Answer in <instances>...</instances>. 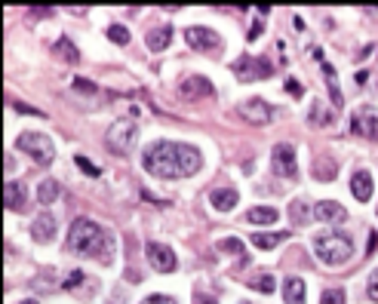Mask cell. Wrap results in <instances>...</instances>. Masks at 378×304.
Segmentation results:
<instances>
[{
    "label": "cell",
    "mask_w": 378,
    "mask_h": 304,
    "mask_svg": "<svg viewBox=\"0 0 378 304\" xmlns=\"http://www.w3.org/2000/svg\"><path fill=\"white\" fill-rule=\"evenodd\" d=\"M249 240L255 249H277L283 240H289V234L286 230H274V234H252Z\"/></svg>",
    "instance_id": "cell-20"
},
{
    "label": "cell",
    "mask_w": 378,
    "mask_h": 304,
    "mask_svg": "<svg viewBox=\"0 0 378 304\" xmlns=\"http://www.w3.org/2000/svg\"><path fill=\"white\" fill-rule=\"evenodd\" d=\"M271 163H274V173L280 178H295L298 166H295V151L293 144H274V151H271Z\"/></svg>",
    "instance_id": "cell-9"
},
{
    "label": "cell",
    "mask_w": 378,
    "mask_h": 304,
    "mask_svg": "<svg viewBox=\"0 0 378 304\" xmlns=\"http://www.w3.org/2000/svg\"><path fill=\"white\" fill-rule=\"evenodd\" d=\"M56 197H59V182L56 178H43L41 188H37V200H41L43 206H50V203H56Z\"/></svg>",
    "instance_id": "cell-23"
},
{
    "label": "cell",
    "mask_w": 378,
    "mask_h": 304,
    "mask_svg": "<svg viewBox=\"0 0 378 304\" xmlns=\"http://www.w3.org/2000/svg\"><path fill=\"white\" fill-rule=\"evenodd\" d=\"M31 237H34L37 243H50L52 237H56V218L52 215H37L34 224H31Z\"/></svg>",
    "instance_id": "cell-15"
},
{
    "label": "cell",
    "mask_w": 378,
    "mask_h": 304,
    "mask_svg": "<svg viewBox=\"0 0 378 304\" xmlns=\"http://www.w3.org/2000/svg\"><path fill=\"white\" fill-rule=\"evenodd\" d=\"M16 148L25 151V154L34 163H41V166H50V163L56 160V144H52V138L43 135V132H19Z\"/></svg>",
    "instance_id": "cell-4"
},
{
    "label": "cell",
    "mask_w": 378,
    "mask_h": 304,
    "mask_svg": "<svg viewBox=\"0 0 378 304\" xmlns=\"http://www.w3.org/2000/svg\"><path fill=\"white\" fill-rule=\"evenodd\" d=\"M77 283H83V274H81V270H74V274H71L68 280H65V286H62V289H74Z\"/></svg>",
    "instance_id": "cell-36"
},
{
    "label": "cell",
    "mask_w": 378,
    "mask_h": 304,
    "mask_svg": "<svg viewBox=\"0 0 378 304\" xmlns=\"http://www.w3.org/2000/svg\"><path fill=\"white\" fill-rule=\"evenodd\" d=\"M237 200H240V194H237V191H231V188H216L209 194V203L218 209V213H231V209L237 206Z\"/></svg>",
    "instance_id": "cell-16"
},
{
    "label": "cell",
    "mask_w": 378,
    "mask_h": 304,
    "mask_svg": "<svg viewBox=\"0 0 378 304\" xmlns=\"http://www.w3.org/2000/svg\"><path fill=\"white\" fill-rule=\"evenodd\" d=\"M286 92H289L293 98H302V96H304V87H302L298 80H293V77H289V80H286Z\"/></svg>",
    "instance_id": "cell-33"
},
{
    "label": "cell",
    "mask_w": 378,
    "mask_h": 304,
    "mask_svg": "<svg viewBox=\"0 0 378 304\" xmlns=\"http://www.w3.org/2000/svg\"><path fill=\"white\" fill-rule=\"evenodd\" d=\"M169 41H172V28L169 25H163V28H157V31H151L148 34V50L151 52H163L169 46Z\"/></svg>",
    "instance_id": "cell-22"
},
{
    "label": "cell",
    "mask_w": 378,
    "mask_h": 304,
    "mask_svg": "<svg viewBox=\"0 0 378 304\" xmlns=\"http://www.w3.org/2000/svg\"><path fill=\"white\" fill-rule=\"evenodd\" d=\"M218 249H222V252H234V255H240L243 261H249V259H246V249H243V243L234 240V237H224V240H218Z\"/></svg>",
    "instance_id": "cell-26"
},
{
    "label": "cell",
    "mask_w": 378,
    "mask_h": 304,
    "mask_svg": "<svg viewBox=\"0 0 378 304\" xmlns=\"http://www.w3.org/2000/svg\"><path fill=\"white\" fill-rule=\"evenodd\" d=\"M314 218L317 221H326V224H338L348 218V209L342 206V203H333V200H323L314 206Z\"/></svg>",
    "instance_id": "cell-12"
},
{
    "label": "cell",
    "mask_w": 378,
    "mask_h": 304,
    "mask_svg": "<svg viewBox=\"0 0 378 304\" xmlns=\"http://www.w3.org/2000/svg\"><path fill=\"white\" fill-rule=\"evenodd\" d=\"M22 304H37V301H34V298H28V301H22Z\"/></svg>",
    "instance_id": "cell-39"
},
{
    "label": "cell",
    "mask_w": 378,
    "mask_h": 304,
    "mask_svg": "<svg viewBox=\"0 0 378 304\" xmlns=\"http://www.w3.org/2000/svg\"><path fill=\"white\" fill-rule=\"evenodd\" d=\"M289 218H293L298 228H304V224H311V218H314V206H311L308 200H302V197H298V200L289 203Z\"/></svg>",
    "instance_id": "cell-18"
},
{
    "label": "cell",
    "mask_w": 378,
    "mask_h": 304,
    "mask_svg": "<svg viewBox=\"0 0 378 304\" xmlns=\"http://www.w3.org/2000/svg\"><path fill=\"white\" fill-rule=\"evenodd\" d=\"M314 252L323 264L335 268V264H344L354 255V240L342 230H323V234L314 237Z\"/></svg>",
    "instance_id": "cell-3"
},
{
    "label": "cell",
    "mask_w": 378,
    "mask_h": 304,
    "mask_svg": "<svg viewBox=\"0 0 378 304\" xmlns=\"http://www.w3.org/2000/svg\"><path fill=\"white\" fill-rule=\"evenodd\" d=\"M366 295L372 301H378V270H372V276H369V283H366Z\"/></svg>",
    "instance_id": "cell-32"
},
{
    "label": "cell",
    "mask_w": 378,
    "mask_h": 304,
    "mask_svg": "<svg viewBox=\"0 0 378 304\" xmlns=\"http://www.w3.org/2000/svg\"><path fill=\"white\" fill-rule=\"evenodd\" d=\"M203 157L182 142H154L145 151V169L157 178H188L200 169Z\"/></svg>",
    "instance_id": "cell-1"
},
{
    "label": "cell",
    "mask_w": 378,
    "mask_h": 304,
    "mask_svg": "<svg viewBox=\"0 0 378 304\" xmlns=\"http://www.w3.org/2000/svg\"><path fill=\"white\" fill-rule=\"evenodd\" d=\"M283 298H286V304H304V280L302 276H289V280L283 283Z\"/></svg>",
    "instance_id": "cell-19"
},
{
    "label": "cell",
    "mask_w": 378,
    "mask_h": 304,
    "mask_svg": "<svg viewBox=\"0 0 378 304\" xmlns=\"http://www.w3.org/2000/svg\"><path fill=\"white\" fill-rule=\"evenodd\" d=\"M142 304H176L169 298V295H151V298H145Z\"/></svg>",
    "instance_id": "cell-37"
},
{
    "label": "cell",
    "mask_w": 378,
    "mask_h": 304,
    "mask_svg": "<svg viewBox=\"0 0 378 304\" xmlns=\"http://www.w3.org/2000/svg\"><path fill=\"white\" fill-rule=\"evenodd\" d=\"M185 41H188V46L191 50H197V52L222 50V37H218L212 28H203V25H194V28L185 31Z\"/></svg>",
    "instance_id": "cell-8"
},
{
    "label": "cell",
    "mask_w": 378,
    "mask_h": 304,
    "mask_svg": "<svg viewBox=\"0 0 378 304\" xmlns=\"http://www.w3.org/2000/svg\"><path fill=\"white\" fill-rule=\"evenodd\" d=\"M191 304H218V301H216V298H209V295H203V292H194Z\"/></svg>",
    "instance_id": "cell-38"
},
{
    "label": "cell",
    "mask_w": 378,
    "mask_h": 304,
    "mask_svg": "<svg viewBox=\"0 0 378 304\" xmlns=\"http://www.w3.org/2000/svg\"><path fill=\"white\" fill-rule=\"evenodd\" d=\"M277 218H280V213H277L274 206H252L246 213V221H252V224H274Z\"/></svg>",
    "instance_id": "cell-21"
},
{
    "label": "cell",
    "mask_w": 378,
    "mask_h": 304,
    "mask_svg": "<svg viewBox=\"0 0 378 304\" xmlns=\"http://www.w3.org/2000/svg\"><path fill=\"white\" fill-rule=\"evenodd\" d=\"M145 252H148V261L154 264V270H160V274H172V270L178 268L176 252H172L169 246H163V243H148Z\"/></svg>",
    "instance_id": "cell-11"
},
{
    "label": "cell",
    "mask_w": 378,
    "mask_h": 304,
    "mask_svg": "<svg viewBox=\"0 0 378 304\" xmlns=\"http://www.w3.org/2000/svg\"><path fill=\"white\" fill-rule=\"evenodd\" d=\"M56 52L65 58V62H77V58H81V52H77V46L71 43L68 37H62V41L56 43Z\"/></svg>",
    "instance_id": "cell-25"
},
{
    "label": "cell",
    "mask_w": 378,
    "mask_h": 304,
    "mask_svg": "<svg viewBox=\"0 0 378 304\" xmlns=\"http://www.w3.org/2000/svg\"><path fill=\"white\" fill-rule=\"evenodd\" d=\"M314 178H320V182H333L335 178V163L329 160V157H317L314 160Z\"/></svg>",
    "instance_id": "cell-24"
},
{
    "label": "cell",
    "mask_w": 378,
    "mask_h": 304,
    "mask_svg": "<svg viewBox=\"0 0 378 304\" xmlns=\"http://www.w3.org/2000/svg\"><path fill=\"white\" fill-rule=\"evenodd\" d=\"M350 129H354V135L375 142V138H378V108H372V105L357 108L354 117H350Z\"/></svg>",
    "instance_id": "cell-7"
},
{
    "label": "cell",
    "mask_w": 378,
    "mask_h": 304,
    "mask_svg": "<svg viewBox=\"0 0 378 304\" xmlns=\"http://www.w3.org/2000/svg\"><path fill=\"white\" fill-rule=\"evenodd\" d=\"M320 304H348V301H344L342 289H326V292L320 295Z\"/></svg>",
    "instance_id": "cell-30"
},
{
    "label": "cell",
    "mask_w": 378,
    "mask_h": 304,
    "mask_svg": "<svg viewBox=\"0 0 378 304\" xmlns=\"http://www.w3.org/2000/svg\"><path fill=\"white\" fill-rule=\"evenodd\" d=\"M68 252L111 264V259H114V237L102 224L90 221V218H77L68 230Z\"/></svg>",
    "instance_id": "cell-2"
},
{
    "label": "cell",
    "mask_w": 378,
    "mask_h": 304,
    "mask_svg": "<svg viewBox=\"0 0 378 304\" xmlns=\"http://www.w3.org/2000/svg\"><path fill=\"white\" fill-rule=\"evenodd\" d=\"M234 74H237V80L252 83V80H264V77H271V74H274V68H271L268 58L240 56V58L234 62Z\"/></svg>",
    "instance_id": "cell-6"
},
{
    "label": "cell",
    "mask_w": 378,
    "mask_h": 304,
    "mask_svg": "<svg viewBox=\"0 0 378 304\" xmlns=\"http://www.w3.org/2000/svg\"><path fill=\"white\" fill-rule=\"evenodd\" d=\"M12 108L19 111V114H34V117H43V111H37V108H31V105H25V102H16Z\"/></svg>",
    "instance_id": "cell-35"
},
{
    "label": "cell",
    "mask_w": 378,
    "mask_h": 304,
    "mask_svg": "<svg viewBox=\"0 0 378 304\" xmlns=\"http://www.w3.org/2000/svg\"><path fill=\"white\" fill-rule=\"evenodd\" d=\"M3 203L10 213H22L25 209V188L19 182H6V191H3Z\"/></svg>",
    "instance_id": "cell-17"
},
{
    "label": "cell",
    "mask_w": 378,
    "mask_h": 304,
    "mask_svg": "<svg viewBox=\"0 0 378 304\" xmlns=\"http://www.w3.org/2000/svg\"><path fill=\"white\" fill-rule=\"evenodd\" d=\"M249 286L255 289V292H262V295H271V292H274V286H277V280L271 274H262V276H255Z\"/></svg>",
    "instance_id": "cell-27"
},
{
    "label": "cell",
    "mask_w": 378,
    "mask_h": 304,
    "mask_svg": "<svg viewBox=\"0 0 378 304\" xmlns=\"http://www.w3.org/2000/svg\"><path fill=\"white\" fill-rule=\"evenodd\" d=\"M311 120L320 123V127H329V123H333V111L323 108L320 102H314V108H311Z\"/></svg>",
    "instance_id": "cell-28"
},
{
    "label": "cell",
    "mask_w": 378,
    "mask_h": 304,
    "mask_svg": "<svg viewBox=\"0 0 378 304\" xmlns=\"http://www.w3.org/2000/svg\"><path fill=\"white\" fill-rule=\"evenodd\" d=\"M136 138H138L136 120H117V123H111V129H108V135H105V142H108V151H114V154L126 157L132 148H136Z\"/></svg>",
    "instance_id": "cell-5"
},
{
    "label": "cell",
    "mask_w": 378,
    "mask_h": 304,
    "mask_svg": "<svg viewBox=\"0 0 378 304\" xmlns=\"http://www.w3.org/2000/svg\"><path fill=\"white\" fill-rule=\"evenodd\" d=\"M71 87H74V89H83V92H98V89H96V83L83 80V77H74V80H71Z\"/></svg>",
    "instance_id": "cell-34"
},
{
    "label": "cell",
    "mask_w": 378,
    "mask_h": 304,
    "mask_svg": "<svg viewBox=\"0 0 378 304\" xmlns=\"http://www.w3.org/2000/svg\"><path fill=\"white\" fill-rule=\"evenodd\" d=\"M372 191H375V184H372V175H369L366 169H360V173L350 175V194H354L360 203L372 200Z\"/></svg>",
    "instance_id": "cell-13"
},
{
    "label": "cell",
    "mask_w": 378,
    "mask_h": 304,
    "mask_svg": "<svg viewBox=\"0 0 378 304\" xmlns=\"http://www.w3.org/2000/svg\"><path fill=\"white\" fill-rule=\"evenodd\" d=\"M237 111H240L243 120H246V123H255V127H262V123H268L271 117H274V108H271L264 98H246V102H243Z\"/></svg>",
    "instance_id": "cell-10"
},
{
    "label": "cell",
    "mask_w": 378,
    "mask_h": 304,
    "mask_svg": "<svg viewBox=\"0 0 378 304\" xmlns=\"http://www.w3.org/2000/svg\"><path fill=\"white\" fill-rule=\"evenodd\" d=\"M74 163H77V166H81V173H83V175H98V166H96V163H92V160H86L83 154L77 157Z\"/></svg>",
    "instance_id": "cell-31"
},
{
    "label": "cell",
    "mask_w": 378,
    "mask_h": 304,
    "mask_svg": "<svg viewBox=\"0 0 378 304\" xmlns=\"http://www.w3.org/2000/svg\"><path fill=\"white\" fill-rule=\"evenodd\" d=\"M178 92H182V98H209L216 89H212V83L207 80V77L197 74V77H188Z\"/></svg>",
    "instance_id": "cell-14"
},
{
    "label": "cell",
    "mask_w": 378,
    "mask_h": 304,
    "mask_svg": "<svg viewBox=\"0 0 378 304\" xmlns=\"http://www.w3.org/2000/svg\"><path fill=\"white\" fill-rule=\"evenodd\" d=\"M108 37H111L114 43L126 46V43H129V28H123V25H111V28H108Z\"/></svg>",
    "instance_id": "cell-29"
}]
</instances>
